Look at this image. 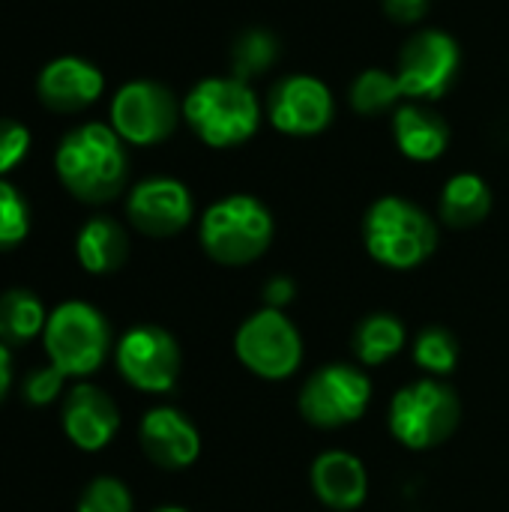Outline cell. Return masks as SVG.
I'll return each instance as SVG.
<instances>
[{"instance_id":"d6a6232c","label":"cell","mask_w":509,"mask_h":512,"mask_svg":"<svg viewBox=\"0 0 509 512\" xmlns=\"http://www.w3.org/2000/svg\"><path fill=\"white\" fill-rule=\"evenodd\" d=\"M153 512H189V510H183V507H159V510H153Z\"/></svg>"},{"instance_id":"9c48e42d","label":"cell","mask_w":509,"mask_h":512,"mask_svg":"<svg viewBox=\"0 0 509 512\" xmlns=\"http://www.w3.org/2000/svg\"><path fill=\"white\" fill-rule=\"evenodd\" d=\"M114 363L129 387L150 396L171 393L183 369L177 339L156 324H138L126 330L114 345Z\"/></svg>"},{"instance_id":"30bf717a","label":"cell","mask_w":509,"mask_h":512,"mask_svg":"<svg viewBox=\"0 0 509 512\" xmlns=\"http://www.w3.org/2000/svg\"><path fill=\"white\" fill-rule=\"evenodd\" d=\"M180 105L174 93L159 81H129L111 99V129L135 147L162 144L180 120Z\"/></svg>"},{"instance_id":"9a60e30c","label":"cell","mask_w":509,"mask_h":512,"mask_svg":"<svg viewBox=\"0 0 509 512\" xmlns=\"http://www.w3.org/2000/svg\"><path fill=\"white\" fill-rule=\"evenodd\" d=\"M138 441L144 456L162 471H183L201 456V435L195 423L168 405H159L141 417Z\"/></svg>"},{"instance_id":"52a82bcc","label":"cell","mask_w":509,"mask_h":512,"mask_svg":"<svg viewBox=\"0 0 509 512\" xmlns=\"http://www.w3.org/2000/svg\"><path fill=\"white\" fill-rule=\"evenodd\" d=\"M234 354L252 375L264 381H285L303 363V339L282 309L264 306L240 324Z\"/></svg>"},{"instance_id":"ac0fdd59","label":"cell","mask_w":509,"mask_h":512,"mask_svg":"<svg viewBox=\"0 0 509 512\" xmlns=\"http://www.w3.org/2000/svg\"><path fill=\"white\" fill-rule=\"evenodd\" d=\"M393 135L399 150L414 162H432L444 156L450 144V126L447 120L432 111L426 102H411L396 108L393 114Z\"/></svg>"},{"instance_id":"d4e9b609","label":"cell","mask_w":509,"mask_h":512,"mask_svg":"<svg viewBox=\"0 0 509 512\" xmlns=\"http://www.w3.org/2000/svg\"><path fill=\"white\" fill-rule=\"evenodd\" d=\"M414 363L429 378H444L459 363V339L444 327H426L414 342Z\"/></svg>"},{"instance_id":"7c38bea8","label":"cell","mask_w":509,"mask_h":512,"mask_svg":"<svg viewBox=\"0 0 509 512\" xmlns=\"http://www.w3.org/2000/svg\"><path fill=\"white\" fill-rule=\"evenodd\" d=\"M195 204L189 189L174 177H147L126 198V216L144 237H174L192 222Z\"/></svg>"},{"instance_id":"7a4b0ae2","label":"cell","mask_w":509,"mask_h":512,"mask_svg":"<svg viewBox=\"0 0 509 512\" xmlns=\"http://www.w3.org/2000/svg\"><path fill=\"white\" fill-rule=\"evenodd\" d=\"M183 117L189 129L216 150L246 144L261 126V102L249 81L240 78H204L183 99Z\"/></svg>"},{"instance_id":"ba28073f","label":"cell","mask_w":509,"mask_h":512,"mask_svg":"<svg viewBox=\"0 0 509 512\" xmlns=\"http://www.w3.org/2000/svg\"><path fill=\"white\" fill-rule=\"evenodd\" d=\"M372 402V381L360 366L327 363L312 372L300 390V414L315 429H342L357 423Z\"/></svg>"},{"instance_id":"5bb4252c","label":"cell","mask_w":509,"mask_h":512,"mask_svg":"<svg viewBox=\"0 0 509 512\" xmlns=\"http://www.w3.org/2000/svg\"><path fill=\"white\" fill-rule=\"evenodd\" d=\"M60 426L72 441V447L84 453H99L114 441L120 429V411L117 402L102 387L78 384L63 399Z\"/></svg>"},{"instance_id":"484cf974","label":"cell","mask_w":509,"mask_h":512,"mask_svg":"<svg viewBox=\"0 0 509 512\" xmlns=\"http://www.w3.org/2000/svg\"><path fill=\"white\" fill-rule=\"evenodd\" d=\"M30 231V207L24 195L0 177V252L15 249L24 243Z\"/></svg>"},{"instance_id":"e0dca14e","label":"cell","mask_w":509,"mask_h":512,"mask_svg":"<svg viewBox=\"0 0 509 512\" xmlns=\"http://www.w3.org/2000/svg\"><path fill=\"white\" fill-rule=\"evenodd\" d=\"M312 492L324 507L336 512L357 510L369 495V474L366 465L345 450H327L312 462L309 471Z\"/></svg>"},{"instance_id":"3957f363","label":"cell","mask_w":509,"mask_h":512,"mask_svg":"<svg viewBox=\"0 0 509 512\" xmlns=\"http://www.w3.org/2000/svg\"><path fill=\"white\" fill-rule=\"evenodd\" d=\"M363 240L378 264L390 270H414L438 249V228L420 204L387 195L369 207Z\"/></svg>"},{"instance_id":"8992f818","label":"cell","mask_w":509,"mask_h":512,"mask_svg":"<svg viewBox=\"0 0 509 512\" xmlns=\"http://www.w3.org/2000/svg\"><path fill=\"white\" fill-rule=\"evenodd\" d=\"M390 432L408 450H432L453 438L462 423V402L441 378H420L390 402Z\"/></svg>"},{"instance_id":"4316f807","label":"cell","mask_w":509,"mask_h":512,"mask_svg":"<svg viewBox=\"0 0 509 512\" xmlns=\"http://www.w3.org/2000/svg\"><path fill=\"white\" fill-rule=\"evenodd\" d=\"M75 512H135V501L123 480L96 477L84 486Z\"/></svg>"},{"instance_id":"603a6c76","label":"cell","mask_w":509,"mask_h":512,"mask_svg":"<svg viewBox=\"0 0 509 512\" xmlns=\"http://www.w3.org/2000/svg\"><path fill=\"white\" fill-rule=\"evenodd\" d=\"M402 84L393 72L387 69H366L354 78L351 90H348V99H351V108L363 117H378V114H387L396 108V102L402 99Z\"/></svg>"},{"instance_id":"277c9868","label":"cell","mask_w":509,"mask_h":512,"mask_svg":"<svg viewBox=\"0 0 509 512\" xmlns=\"http://www.w3.org/2000/svg\"><path fill=\"white\" fill-rule=\"evenodd\" d=\"M204 252L222 267L258 261L273 243V216L252 195H228L210 204L198 228Z\"/></svg>"},{"instance_id":"cb8c5ba5","label":"cell","mask_w":509,"mask_h":512,"mask_svg":"<svg viewBox=\"0 0 509 512\" xmlns=\"http://www.w3.org/2000/svg\"><path fill=\"white\" fill-rule=\"evenodd\" d=\"M276 60H279V39L261 27L243 30L231 45V69H234V78H240V81L258 78Z\"/></svg>"},{"instance_id":"8fae6325","label":"cell","mask_w":509,"mask_h":512,"mask_svg":"<svg viewBox=\"0 0 509 512\" xmlns=\"http://www.w3.org/2000/svg\"><path fill=\"white\" fill-rule=\"evenodd\" d=\"M459 60L462 54L450 33L432 27L417 30L399 54L396 78L402 84V93L417 102L441 99L459 75Z\"/></svg>"},{"instance_id":"83f0119b","label":"cell","mask_w":509,"mask_h":512,"mask_svg":"<svg viewBox=\"0 0 509 512\" xmlns=\"http://www.w3.org/2000/svg\"><path fill=\"white\" fill-rule=\"evenodd\" d=\"M63 384H66V375H63L57 366L45 363V366H36V369H30V372L24 375V381H21V396H24L27 405L42 408V405H51V402L63 393Z\"/></svg>"},{"instance_id":"f1b7e54d","label":"cell","mask_w":509,"mask_h":512,"mask_svg":"<svg viewBox=\"0 0 509 512\" xmlns=\"http://www.w3.org/2000/svg\"><path fill=\"white\" fill-rule=\"evenodd\" d=\"M30 150V132L24 123L0 117V177H6L12 168L24 162Z\"/></svg>"},{"instance_id":"5b68a950","label":"cell","mask_w":509,"mask_h":512,"mask_svg":"<svg viewBox=\"0 0 509 512\" xmlns=\"http://www.w3.org/2000/svg\"><path fill=\"white\" fill-rule=\"evenodd\" d=\"M42 345L48 363L66 378H87L99 372L111 354V327L96 306L66 300L48 312Z\"/></svg>"},{"instance_id":"4fadbf2b","label":"cell","mask_w":509,"mask_h":512,"mask_svg":"<svg viewBox=\"0 0 509 512\" xmlns=\"http://www.w3.org/2000/svg\"><path fill=\"white\" fill-rule=\"evenodd\" d=\"M267 114L285 135H318L333 120V93L312 75H288L270 90Z\"/></svg>"},{"instance_id":"1f68e13d","label":"cell","mask_w":509,"mask_h":512,"mask_svg":"<svg viewBox=\"0 0 509 512\" xmlns=\"http://www.w3.org/2000/svg\"><path fill=\"white\" fill-rule=\"evenodd\" d=\"M9 387H12V348L0 342V402L6 399Z\"/></svg>"},{"instance_id":"7402d4cb","label":"cell","mask_w":509,"mask_h":512,"mask_svg":"<svg viewBox=\"0 0 509 512\" xmlns=\"http://www.w3.org/2000/svg\"><path fill=\"white\" fill-rule=\"evenodd\" d=\"M405 324L390 312L366 315L354 330V357L360 366H384L405 348Z\"/></svg>"},{"instance_id":"ffe728a7","label":"cell","mask_w":509,"mask_h":512,"mask_svg":"<svg viewBox=\"0 0 509 512\" xmlns=\"http://www.w3.org/2000/svg\"><path fill=\"white\" fill-rule=\"evenodd\" d=\"M438 213L450 228H474L492 213V189L477 174H456L441 189Z\"/></svg>"},{"instance_id":"44dd1931","label":"cell","mask_w":509,"mask_h":512,"mask_svg":"<svg viewBox=\"0 0 509 512\" xmlns=\"http://www.w3.org/2000/svg\"><path fill=\"white\" fill-rule=\"evenodd\" d=\"M48 312L39 294L27 288H9L0 294V342L6 348L30 345L36 336L45 333Z\"/></svg>"},{"instance_id":"4dcf8cb0","label":"cell","mask_w":509,"mask_h":512,"mask_svg":"<svg viewBox=\"0 0 509 512\" xmlns=\"http://www.w3.org/2000/svg\"><path fill=\"white\" fill-rule=\"evenodd\" d=\"M297 297V285L288 276H273L264 282V306L267 309H285L288 303H294Z\"/></svg>"},{"instance_id":"f546056e","label":"cell","mask_w":509,"mask_h":512,"mask_svg":"<svg viewBox=\"0 0 509 512\" xmlns=\"http://www.w3.org/2000/svg\"><path fill=\"white\" fill-rule=\"evenodd\" d=\"M381 3L396 24H417L429 12V0H381Z\"/></svg>"},{"instance_id":"d6986e66","label":"cell","mask_w":509,"mask_h":512,"mask_svg":"<svg viewBox=\"0 0 509 512\" xmlns=\"http://www.w3.org/2000/svg\"><path fill=\"white\" fill-rule=\"evenodd\" d=\"M75 258L93 276L117 273L129 258V237L111 216H93L75 237Z\"/></svg>"},{"instance_id":"6da1fadb","label":"cell","mask_w":509,"mask_h":512,"mask_svg":"<svg viewBox=\"0 0 509 512\" xmlns=\"http://www.w3.org/2000/svg\"><path fill=\"white\" fill-rule=\"evenodd\" d=\"M126 141L105 123L69 129L54 150V171L63 189L81 204L114 201L129 180Z\"/></svg>"},{"instance_id":"2e32d148","label":"cell","mask_w":509,"mask_h":512,"mask_svg":"<svg viewBox=\"0 0 509 512\" xmlns=\"http://www.w3.org/2000/svg\"><path fill=\"white\" fill-rule=\"evenodd\" d=\"M105 90L102 72L84 60V57H57L45 63V69L36 78V96L45 108L57 114H75L93 105Z\"/></svg>"}]
</instances>
